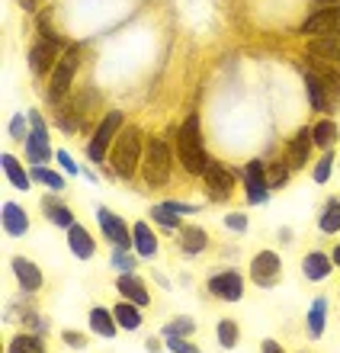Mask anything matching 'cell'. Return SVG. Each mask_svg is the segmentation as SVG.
I'll use <instances>...</instances> for the list:
<instances>
[{"mask_svg": "<svg viewBox=\"0 0 340 353\" xmlns=\"http://www.w3.org/2000/svg\"><path fill=\"white\" fill-rule=\"evenodd\" d=\"M308 71H314V74L321 77V84L328 87L334 97H340V68H337V65H331V61H321V58H312V55H308Z\"/></svg>", "mask_w": 340, "mask_h": 353, "instance_id": "obj_16", "label": "cell"}, {"mask_svg": "<svg viewBox=\"0 0 340 353\" xmlns=\"http://www.w3.org/2000/svg\"><path fill=\"white\" fill-rule=\"evenodd\" d=\"M302 273L308 279H324L328 273H331V257L328 254H321V251H314V254H305V261H302Z\"/></svg>", "mask_w": 340, "mask_h": 353, "instance_id": "obj_21", "label": "cell"}, {"mask_svg": "<svg viewBox=\"0 0 340 353\" xmlns=\"http://www.w3.org/2000/svg\"><path fill=\"white\" fill-rule=\"evenodd\" d=\"M151 219H154L157 225H164L167 232H177V228H180V219H177V212L167 203L154 205V209H151Z\"/></svg>", "mask_w": 340, "mask_h": 353, "instance_id": "obj_34", "label": "cell"}, {"mask_svg": "<svg viewBox=\"0 0 340 353\" xmlns=\"http://www.w3.org/2000/svg\"><path fill=\"white\" fill-rule=\"evenodd\" d=\"M180 244H183V254H186V257H196V254L206 248V232H203V228H183V234H180Z\"/></svg>", "mask_w": 340, "mask_h": 353, "instance_id": "obj_29", "label": "cell"}, {"mask_svg": "<svg viewBox=\"0 0 340 353\" xmlns=\"http://www.w3.org/2000/svg\"><path fill=\"white\" fill-rule=\"evenodd\" d=\"M112 263H116V267H119L122 273H132V270H135V257H129L126 251L116 254V257H112Z\"/></svg>", "mask_w": 340, "mask_h": 353, "instance_id": "obj_41", "label": "cell"}, {"mask_svg": "<svg viewBox=\"0 0 340 353\" xmlns=\"http://www.w3.org/2000/svg\"><path fill=\"white\" fill-rule=\"evenodd\" d=\"M206 190H209V196L215 203H225L231 196V190H234V176L221 168V164L209 161V168H206Z\"/></svg>", "mask_w": 340, "mask_h": 353, "instance_id": "obj_9", "label": "cell"}, {"mask_svg": "<svg viewBox=\"0 0 340 353\" xmlns=\"http://www.w3.org/2000/svg\"><path fill=\"white\" fill-rule=\"evenodd\" d=\"M145 347H148V350H151V353H157V350H161V344H157L154 337H151V341H148V344H145Z\"/></svg>", "mask_w": 340, "mask_h": 353, "instance_id": "obj_48", "label": "cell"}, {"mask_svg": "<svg viewBox=\"0 0 340 353\" xmlns=\"http://www.w3.org/2000/svg\"><path fill=\"white\" fill-rule=\"evenodd\" d=\"M138 158H141V135L135 125H126L112 145V170L119 176H132L138 168Z\"/></svg>", "mask_w": 340, "mask_h": 353, "instance_id": "obj_2", "label": "cell"}, {"mask_svg": "<svg viewBox=\"0 0 340 353\" xmlns=\"http://www.w3.org/2000/svg\"><path fill=\"white\" fill-rule=\"evenodd\" d=\"M244 190H248V199L254 205H263L270 196V183H267V168L260 161H250L244 168Z\"/></svg>", "mask_w": 340, "mask_h": 353, "instance_id": "obj_7", "label": "cell"}, {"mask_svg": "<svg viewBox=\"0 0 340 353\" xmlns=\"http://www.w3.org/2000/svg\"><path fill=\"white\" fill-rule=\"evenodd\" d=\"M55 52H58V46H52V42H46V39H39L36 46H32V52H29V65H32V71H36V74H46L48 68H52V61H55Z\"/></svg>", "mask_w": 340, "mask_h": 353, "instance_id": "obj_19", "label": "cell"}, {"mask_svg": "<svg viewBox=\"0 0 340 353\" xmlns=\"http://www.w3.org/2000/svg\"><path fill=\"white\" fill-rule=\"evenodd\" d=\"M305 87H308V100H312V110L314 112H328L334 110V93L321 84V77L314 74V71H305Z\"/></svg>", "mask_w": 340, "mask_h": 353, "instance_id": "obj_12", "label": "cell"}, {"mask_svg": "<svg viewBox=\"0 0 340 353\" xmlns=\"http://www.w3.org/2000/svg\"><path fill=\"white\" fill-rule=\"evenodd\" d=\"M26 158L32 164H46L52 158V148H48V132H32L26 135Z\"/></svg>", "mask_w": 340, "mask_h": 353, "instance_id": "obj_20", "label": "cell"}, {"mask_svg": "<svg viewBox=\"0 0 340 353\" xmlns=\"http://www.w3.org/2000/svg\"><path fill=\"white\" fill-rule=\"evenodd\" d=\"M39 32H42V39H46V42H52V46H61V39H58V32H55L52 26H48V17L39 19Z\"/></svg>", "mask_w": 340, "mask_h": 353, "instance_id": "obj_40", "label": "cell"}, {"mask_svg": "<svg viewBox=\"0 0 340 353\" xmlns=\"http://www.w3.org/2000/svg\"><path fill=\"white\" fill-rule=\"evenodd\" d=\"M308 145H312V135L308 129L299 132L289 145V168H305V161H308Z\"/></svg>", "mask_w": 340, "mask_h": 353, "instance_id": "obj_23", "label": "cell"}, {"mask_svg": "<svg viewBox=\"0 0 340 353\" xmlns=\"http://www.w3.org/2000/svg\"><path fill=\"white\" fill-rule=\"evenodd\" d=\"M321 232L324 234H334V232H340V199H331L328 203V209L321 212Z\"/></svg>", "mask_w": 340, "mask_h": 353, "instance_id": "obj_32", "label": "cell"}, {"mask_svg": "<svg viewBox=\"0 0 340 353\" xmlns=\"http://www.w3.org/2000/svg\"><path fill=\"white\" fill-rule=\"evenodd\" d=\"M193 327H196L193 318H174V321L164 327V337H190Z\"/></svg>", "mask_w": 340, "mask_h": 353, "instance_id": "obj_35", "label": "cell"}, {"mask_svg": "<svg viewBox=\"0 0 340 353\" xmlns=\"http://www.w3.org/2000/svg\"><path fill=\"white\" fill-rule=\"evenodd\" d=\"M97 222H100L103 234L110 238L119 251H129V244H135V238H129V228H126V222H122L119 215H112L110 209H97Z\"/></svg>", "mask_w": 340, "mask_h": 353, "instance_id": "obj_8", "label": "cell"}, {"mask_svg": "<svg viewBox=\"0 0 340 353\" xmlns=\"http://www.w3.org/2000/svg\"><path fill=\"white\" fill-rule=\"evenodd\" d=\"M167 347H170V353H199V347L186 344L183 337H167Z\"/></svg>", "mask_w": 340, "mask_h": 353, "instance_id": "obj_39", "label": "cell"}, {"mask_svg": "<svg viewBox=\"0 0 340 353\" xmlns=\"http://www.w3.org/2000/svg\"><path fill=\"white\" fill-rule=\"evenodd\" d=\"M225 225H228L231 232H244V228H248V215H241V212H231L228 219H225Z\"/></svg>", "mask_w": 340, "mask_h": 353, "instance_id": "obj_42", "label": "cell"}, {"mask_svg": "<svg viewBox=\"0 0 340 353\" xmlns=\"http://www.w3.org/2000/svg\"><path fill=\"white\" fill-rule=\"evenodd\" d=\"M68 244H71V251H74V257H77V261H90L93 251H97V248H93V238L83 232L77 222L68 228Z\"/></svg>", "mask_w": 340, "mask_h": 353, "instance_id": "obj_18", "label": "cell"}, {"mask_svg": "<svg viewBox=\"0 0 340 353\" xmlns=\"http://www.w3.org/2000/svg\"><path fill=\"white\" fill-rule=\"evenodd\" d=\"M3 228L10 238H23L29 232V219L17 203H3Z\"/></svg>", "mask_w": 340, "mask_h": 353, "instance_id": "obj_17", "label": "cell"}, {"mask_svg": "<svg viewBox=\"0 0 340 353\" xmlns=\"http://www.w3.org/2000/svg\"><path fill=\"white\" fill-rule=\"evenodd\" d=\"M209 292L212 296H219V299H225V302H238V299L244 296V279H241L234 270L219 273V276L209 279Z\"/></svg>", "mask_w": 340, "mask_h": 353, "instance_id": "obj_11", "label": "cell"}, {"mask_svg": "<svg viewBox=\"0 0 340 353\" xmlns=\"http://www.w3.org/2000/svg\"><path fill=\"white\" fill-rule=\"evenodd\" d=\"M331 164H334V151H328V154L318 161V168H314V180H318V183H328V180H331Z\"/></svg>", "mask_w": 340, "mask_h": 353, "instance_id": "obj_38", "label": "cell"}, {"mask_svg": "<svg viewBox=\"0 0 340 353\" xmlns=\"http://www.w3.org/2000/svg\"><path fill=\"white\" fill-rule=\"evenodd\" d=\"M177 154H180V164H183L190 174H206L209 168V158H206L203 139H199V116H186L180 132H177Z\"/></svg>", "mask_w": 340, "mask_h": 353, "instance_id": "obj_1", "label": "cell"}, {"mask_svg": "<svg viewBox=\"0 0 340 353\" xmlns=\"http://www.w3.org/2000/svg\"><path fill=\"white\" fill-rule=\"evenodd\" d=\"M299 32L302 36H340V7H331V10H321V13H314V17H308L299 26Z\"/></svg>", "mask_w": 340, "mask_h": 353, "instance_id": "obj_6", "label": "cell"}, {"mask_svg": "<svg viewBox=\"0 0 340 353\" xmlns=\"http://www.w3.org/2000/svg\"><path fill=\"white\" fill-rule=\"evenodd\" d=\"M132 238H135V251L141 254V257H154L157 254V238H154V232L148 228V222H135Z\"/></svg>", "mask_w": 340, "mask_h": 353, "instance_id": "obj_22", "label": "cell"}, {"mask_svg": "<svg viewBox=\"0 0 340 353\" xmlns=\"http://www.w3.org/2000/svg\"><path fill=\"white\" fill-rule=\"evenodd\" d=\"M13 273H17L19 286L26 289V292H36L42 286V270L32 261H26V257H13Z\"/></svg>", "mask_w": 340, "mask_h": 353, "instance_id": "obj_13", "label": "cell"}, {"mask_svg": "<svg viewBox=\"0 0 340 353\" xmlns=\"http://www.w3.org/2000/svg\"><path fill=\"white\" fill-rule=\"evenodd\" d=\"M65 344H68V347H77V350H81L87 341H83L81 334H71V331H65Z\"/></svg>", "mask_w": 340, "mask_h": 353, "instance_id": "obj_45", "label": "cell"}, {"mask_svg": "<svg viewBox=\"0 0 340 353\" xmlns=\"http://www.w3.org/2000/svg\"><path fill=\"white\" fill-rule=\"evenodd\" d=\"M170 180V148L164 139H151L145 151V183L164 186Z\"/></svg>", "mask_w": 340, "mask_h": 353, "instance_id": "obj_3", "label": "cell"}, {"mask_svg": "<svg viewBox=\"0 0 340 353\" xmlns=\"http://www.w3.org/2000/svg\"><path fill=\"white\" fill-rule=\"evenodd\" d=\"M58 164H61L68 174H77V164H74V158L68 154V151H58Z\"/></svg>", "mask_w": 340, "mask_h": 353, "instance_id": "obj_43", "label": "cell"}, {"mask_svg": "<svg viewBox=\"0 0 340 353\" xmlns=\"http://www.w3.org/2000/svg\"><path fill=\"white\" fill-rule=\"evenodd\" d=\"M0 164H3V170H7V176H10V183L17 186V190H29L32 176H29L26 170L19 168V161L13 158V154H3V158H0Z\"/></svg>", "mask_w": 340, "mask_h": 353, "instance_id": "obj_25", "label": "cell"}, {"mask_svg": "<svg viewBox=\"0 0 340 353\" xmlns=\"http://www.w3.org/2000/svg\"><path fill=\"white\" fill-rule=\"evenodd\" d=\"M7 353H46V347H42V341H39V337L19 334V337H13V341H10Z\"/></svg>", "mask_w": 340, "mask_h": 353, "instance_id": "obj_31", "label": "cell"}, {"mask_svg": "<svg viewBox=\"0 0 340 353\" xmlns=\"http://www.w3.org/2000/svg\"><path fill=\"white\" fill-rule=\"evenodd\" d=\"M29 176H36L39 183L52 186V190H65V176H58L55 170H48L46 164H32V170H29Z\"/></svg>", "mask_w": 340, "mask_h": 353, "instance_id": "obj_33", "label": "cell"}, {"mask_svg": "<svg viewBox=\"0 0 340 353\" xmlns=\"http://www.w3.org/2000/svg\"><path fill=\"white\" fill-rule=\"evenodd\" d=\"M119 129H122V112H119V110L106 112V119L100 122V129H97V135H93L90 145H87V158H90L93 164H100V161H103V151L110 148L112 135H116Z\"/></svg>", "mask_w": 340, "mask_h": 353, "instance_id": "obj_5", "label": "cell"}, {"mask_svg": "<svg viewBox=\"0 0 340 353\" xmlns=\"http://www.w3.org/2000/svg\"><path fill=\"white\" fill-rule=\"evenodd\" d=\"M19 3H23L26 10H32V0H19Z\"/></svg>", "mask_w": 340, "mask_h": 353, "instance_id": "obj_50", "label": "cell"}, {"mask_svg": "<svg viewBox=\"0 0 340 353\" xmlns=\"http://www.w3.org/2000/svg\"><path fill=\"white\" fill-rule=\"evenodd\" d=\"M90 327L100 337H116V318H112L106 308H93L90 312Z\"/></svg>", "mask_w": 340, "mask_h": 353, "instance_id": "obj_26", "label": "cell"}, {"mask_svg": "<svg viewBox=\"0 0 340 353\" xmlns=\"http://www.w3.org/2000/svg\"><path fill=\"white\" fill-rule=\"evenodd\" d=\"M308 55L321 58V61H331V65H340V36H321L308 42Z\"/></svg>", "mask_w": 340, "mask_h": 353, "instance_id": "obj_14", "label": "cell"}, {"mask_svg": "<svg viewBox=\"0 0 340 353\" xmlns=\"http://www.w3.org/2000/svg\"><path fill=\"white\" fill-rule=\"evenodd\" d=\"M250 276H254V283L257 286H273L276 276H279V254L273 251H260L257 257H254V263H250Z\"/></svg>", "mask_w": 340, "mask_h": 353, "instance_id": "obj_10", "label": "cell"}, {"mask_svg": "<svg viewBox=\"0 0 340 353\" xmlns=\"http://www.w3.org/2000/svg\"><path fill=\"white\" fill-rule=\"evenodd\" d=\"M167 205H170L177 215H183V212H199V205H186V203H167Z\"/></svg>", "mask_w": 340, "mask_h": 353, "instance_id": "obj_46", "label": "cell"}, {"mask_svg": "<svg viewBox=\"0 0 340 353\" xmlns=\"http://www.w3.org/2000/svg\"><path fill=\"white\" fill-rule=\"evenodd\" d=\"M263 353H283V347L276 344V341H263Z\"/></svg>", "mask_w": 340, "mask_h": 353, "instance_id": "obj_47", "label": "cell"}, {"mask_svg": "<svg viewBox=\"0 0 340 353\" xmlns=\"http://www.w3.org/2000/svg\"><path fill=\"white\" fill-rule=\"evenodd\" d=\"M219 344L225 347V350L238 347V325H234V321H221L219 325Z\"/></svg>", "mask_w": 340, "mask_h": 353, "instance_id": "obj_36", "label": "cell"}, {"mask_svg": "<svg viewBox=\"0 0 340 353\" xmlns=\"http://www.w3.org/2000/svg\"><path fill=\"white\" fill-rule=\"evenodd\" d=\"M334 263H337V267H340V244H337V248H334Z\"/></svg>", "mask_w": 340, "mask_h": 353, "instance_id": "obj_49", "label": "cell"}, {"mask_svg": "<svg viewBox=\"0 0 340 353\" xmlns=\"http://www.w3.org/2000/svg\"><path fill=\"white\" fill-rule=\"evenodd\" d=\"M23 116H13V122H10V135H13V139H23V135H26V132H23Z\"/></svg>", "mask_w": 340, "mask_h": 353, "instance_id": "obj_44", "label": "cell"}, {"mask_svg": "<svg viewBox=\"0 0 340 353\" xmlns=\"http://www.w3.org/2000/svg\"><path fill=\"white\" fill-rule=\"evenodd\" d=\"M77 61H81L77 48H68V55L61 58L55 68H52V84H48V100H52V103H61L68 97V90H71V84H74Z\"/></svg>", "mask_w": 340, "mask_h": 353, "instance_id": "obj_4", "label": "cell"}, {"mask_svg": "<svg viewBox=\"0 0 340 353\" xmlns=\"http://www.w3.org/2000/svg\"><path fill=\"white\" fill-rule=\"evenodd\" d=\"M267 183L270 186H286L289 183V164H273L267 170Z\"/></svg>", "mask_w": 340, "mask_h": 353, "instance_id": "obj_37", "label": "cell"}, {"mask_svg": "<svg viewBox=\"0 0 340 353\" xmlns=\"http://www.w3.org/2000/svg\"><path fill=\"white\" fill-rule=\"evenodd\" d=\"M112 315H116V321H119L126 331H135V327L141 325V315H138V305H135V302H119Z\"/></svg>", "mask_w": 340, "mask_h": 353, "instance_id": "obj_30", "label": "cell"}, {"mask_svg": "<svg viewBox=\"0 0 340 353\" xmlns=\"http://www.w3.org/2000/svg\"><path fill=\"white\" fill-rule=\"evenodd\" d=\"M321 3H331V0H321Z\"/></svg>", "mask_w": 340, "mask_h": 353, "instance_id": "obj_51", "label": "cell"}, {"mask_svg": "<svg viewBox=\"0 0 340 353\" xmlns=\"http://www.w3.org/2000/svg\"><path fill=\"white\" fill-rule=\"evenodd\" d=\"M324 318H328V302L324 299H314L312 308H308V337H318L324 334Z\"/></svg>", "mask_w": 340, "mask_h": 353, "instance_id": "obj_24", "label": "cell"}, {"mask_svg": "<svg viewBox=\"0 0 340 353\" xmlns=\"http://www.w3.org/2000/svg\"><path fill=\"white\" fill-rule=\"evenodd\" d=\"M42 212H46L48 219L58 225V228H71V225H74V215L68 212V209L58 203V199H46V203H42Z\"/></svg>", "mask_w": 340, "mask_h": 353, "instance_id": "obj_28", "label": "cell"}, {"mask_svg": "<svg viewBox=\"0 0 340 353\" xmlns=\"http://www.w3.org/2000/svg\"><path fill=\"white\" fill-rule=\"evenodd\" d=\"M116 289L122 292V299H126V302H135L138 308L148 305V289L141 286V279H138L135 273H122V276L116 279Z\"/></svg>", "mask_w": 340, "mask_h": 353, "instance_id": "obj_15", "label": "cell"}, {"mask_svg": "<svg viewBox=\"0 0 340 353\" xmlns=\"http://www.w3.org/2000/svg\"><path fill=\"white\" fill-rule=\"evenodd\" d=\"M337 125H334V119H321L318 125L312 129V141L318 145V148H331L334 141H337Z\"/></svg>", "mask_w": 340, "mask_h": 353, "instance_id": "obj_27", "label": "cell"}]
</instances>
